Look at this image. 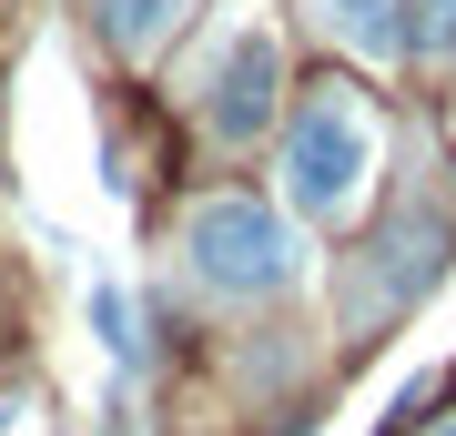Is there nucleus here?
Listing matches in <instances>:
<instances>
[{
    "mask_svg": "<svg viewBox=\"0 0 456 436\" xmlns=\"http://www.w3.org/2000/svg\"><path fill=\"white\" fill-rule=\"evenodd\" d=\"M375 183V112L355 92H314L284 132V203L314 224H345Z\"/></svg>",
    "mask_w": 456,
    "mask_h": 436,
    "instance_id": "1",
    "label": "nucleus"
},
{
    "mask_svg": "<svg viewBox=\"0 0 456 436\" xmlns=\"http://www.w3.org/2000/svg\"><path fill=\"white\" fill-rule=\"evenodd\" d=\"M183 254H193V275H203L213 294H284L294 275H305L294 224H284L274 203H254V193H213V203H193Z\"/></svg>",
    "mask_w": 456,
    "mask_h": 436,
    "instance_id": "2",
    "label": "nucleus"
},
{
    "mask_svg": "<svg viewBox=\"0 0 456 436\" xmlns=\"http://www.w3.org/2000/svg\"><path fill=\"white\" fill-rule=\"evenodd\" d=\"M274 92H284V51H274V31H233L224 62H213V92H203L213 143H254V132L274 122Z\"/></svg>",
    "mask_w": 456,
    "mask_h": 436,
    "instance_id": "3",
    "label": "nucleus"
},
{
    "mask_svg": "<svg viewBox=\"0 0 456 436\" xmlns=\"http://www.w3.org/2000/svg\"><path fill=\"white\" fill-rule=\"evenodd\" d=\"M314 21H325L355 62H395V51H406V0H314Z\"/></svg>",
    "mask_w": 456,
    "mask_h": 436,
    "instance_id": "4",
    "label": "nucleus"
},
{
    "mask_svg": "<svg viewBox=\"0 0 456 436\" xmlns=\"http://www.w3.org/2000/svg\"><path fill=\"white\" fill-rule=\"evenodd\" d=\"M183 11H193V0H92V21H102V41H112V51H132V62H142V51L163 41V31H173Z\"/></svg>",
    "mask_w": 456,
    "mask_h": 436,
    "instance_id": "5",
    "label": "nucleus"
},
{
    "mask_svg": "<svg viewBox=\"0 0 456 436\" xmlns=\"http://www.w3.org/2000/svg\"><path fill=\"white\" fill-rule=\"evenodd\" d=\"M92 335L112 366H142V335H132V294L122 284H92Z\"/></svg>",
    "mask_w": 456,
    "mask_h": 436,
    "instance_id": "6",
    "label": "nucleus"
},
{
    "mask_svg": "<svg viewBox=\"0 0 456 436\" xmlns=\"http://www.w3.org/2000/svg\"><path fill=\"white\" fill-rule=\"evenodd\" d=\"M406 41H426V51H456V0H406Z\"/></svg>",
    "mask_w": 456,
    "mask_h": 436,
    "instance_id": "7",
    "label": "nucleus"
},
{
    "mask_svg": "<svg viewBox=\"0 0 456 436\" xmlns=\"http://www.w3.org/2000/svg\"><path fill=\"white\" fill-rule=\"evenodd\" d=\"M426 436H456V416H436V426H426Z\"/></svg>",
    "mask_w": 456,
    "mask_h": 436,
    "instance_id": "8",
    "label": "nucleus"
}]
</instances>
